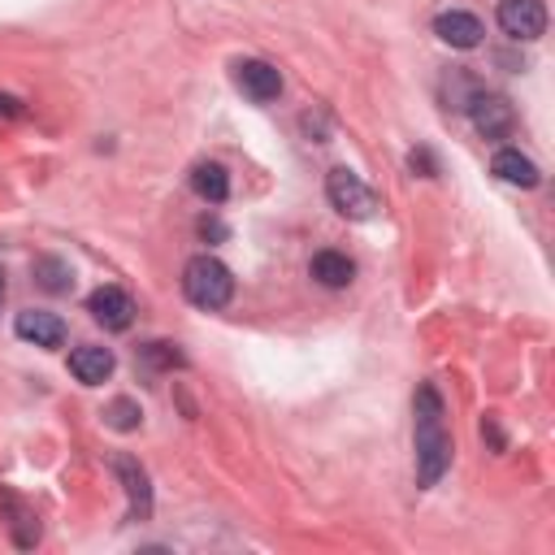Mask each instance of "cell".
Masks as SVG:
<instances>
[{
    "instance_id": "cell-8",
    "label": "cell",
    "mask_w": 555,
    "mask_h": 555,
    "mask_svg": "<svg viewBox=\"0 0 555 555\" xmlns=\"http://www.w3.org/2000/svg\"><path fill=\"white\" fill-rule=\"evenodd\" d=\"M87 312L104 325V330H130L134 321V299L121 286H95L87 295Z\"/></svg>"
},
{
    "instance_id": "cell-6",
    "label": "cell",
    "mask_w": 555,
    "mask_h": 555,
    "mask_svg": "<svg viewBox=\"0 0 555 555\" xmlns=\"http://www.w3.org/2000/svg\"><path fill=\"white\" fill-rule=\"evenodd\" d=\"M503 35L512 39H538L546 30V4L542 0H499L494 9Z\"/></svg>"
},
{
    "instance_id": "cell-17",
    "label": "cell",
    "mask_w": 555,
    "mask_h": 555,
    "mask_svg": "<svg viewBox=\"0 0 555 555\" xmlns=\"http://www.w3.org/2000/svg\"><path fill=\"white\" fill-rule=\"evenodd\" d=\"M104 425L108 429H117V434H130V429H139L143 425V408L134 403V399H113L108 408H104Z\"/></svg>"
},
{
    "instance_id": "cell-21",
    "label": "cell",
    "mask_w": 555,
    "mask_h": 555,
    "mask_svg": "<svg viewBox=\"0 0 555 555\" xmlns=\"http://www.w3.org/2000/svg\"><path fill=\"white\" fill-rule=\"evenodd\" d=\"M199 234H204V238H225V225H221V221H208V217H204V221H199Z\"/></svg>"
},
{
    "instance_id": "cell-4",
    "label": "cell",
    "mask_w": 555,
    "mask_h": 555,
    "mask_svg": "<svg viewBox=\"0 0 555 555\" xmlns=\"http://www.w3.org/2000/svg\"><path fill=\"white\" fill-rule=\"evenodd\" d=\"M464 113L473 117L477 134H486V139H503V134H512V126H516V108H512V100L499 95V91H481V87H477Z\"/></svg>"
},
{
    "instance_id": "cell-3",
    "label": "cell",
    "mask_w": 555,
    "mask_h": 555,
    "mask_svg": "<svg viewBox=\"0 0 555 555\" xmlns=\"http://www.w3.org/2000/svg\"><path fill=\"white\" fill-rule=\"evenodd\" d=\"M325 195H330V204L347 217V221H369L373 212H377V195L351 173V169H330L325 173Z\"/></svg>"
},
{
    "instance_id": "cell-13",
    "label": "cell",
    "mask_w": 555,
    "mask_h": 555,
    "mask_svg": "<svg viewBox=\"0 0 555 555\" xmlns=\"http://www.w3.org/2000/svg\"><path fill=\"white\" fill-rule=\"evenodd\" d=\"M308 273H312L321 286H330V291H343V286H351V278H356V264H351V256H343V251L325 247V251H317V256H312Z\"/></svg>"
},
{
    "instance_id": "cell-10",
    "label": "cell",
    "mask_w": 555,
    "mask_h": 555,
    "mask_svg": "<svg viewBox=\"0 0 555 555\" xmlns=\"http://www.w3.org/2000/svg\"><path fill=\"white\" fill-rule=\"evenodd\" d=\"M13 330H17L22 343H35V347H61V343H65V321H61L56 312L26 308V312H17Z\"/></svg>"
},
{
    "instance_id": "cell-20",
    "label": "cell",
    "mask_w": 555,
    "mask_h": 555,
    "mask_svg": "<svg viewBox=\"0 0 555 555\" xmlns=\"http://www.w3.org/2000/svg\"><path fill=\"white\" fill-rule=\"evenodd\" d=\"M0 117H22V100L17 95H0Z\"/></svg>"
},
{
    "instance_id": "cell-11",
    "label": "cell",
    "mask_w": 555,
    "mask_h": 555,
    "mask_svg": "<svg viewBox=\"0 0 555 555\" xmlns=\"http://www.w3.org/2000/svg\"><path fill=\"white\" fill-rule=\"evenodd\" d=\"M113 369H117V360H113V351L100 347V343H82V347L69 351V373H74L82 386H100V382H108Z\"/></svg>"
},
{
    "instance_id": "cell-5",
    "label": "cell",
    "mask_w": 555,
    "mask_h": 555,
    "mask_svg": "<svg viewBox=\"0 0 555 555\" xmlns=\"http://www.w3.org/2000/svg\"><path fill=\"white\" fill-rule=\"evenodd\" d=\"M234 87H238L247 100L269 104V100L282 95V74H278V65H269V61H260V56H247V61H234Z\"/></svg>"
},
{
    "instance_id": "cell-22",
    "label": "cell",
    "mask_w": 555,
    "mask_h": 555,
    "mask_svg": "<svg viewBox=\"0 0 555 555\" xmlns=\"http://www.w3.org/2000/svg\"><path fill=\"white\" fill-rule=\"evenodd\" d=\"M0 299H4V273H0Z\"/></svg>"
},
{
    "instance_id": "cell-12",
    "label": "cell",
    "mask_w": 555,
    "mask_h": 555,
    "mask_svg": "<svg viewBox=\"0 0 555 555\" xmlns=\"http://www.w3.org/2000/svg\"><path fill=\"white\" fill-rule=\"evenodd\" d=\"M490 169H494L503 182H512V186H525V191L542 182L538 165H533L525 152H516V147H499V152H494V160H490Z\"/></svg>"
},
{
    "instance_id": "cell-1",
    "label": "cell",
    "mask_w": 555,
    "mask_h": 555,
    "mask_svg": "<svg viewBox=\"0 0 555 555\" xmlns=\"http://www.w3.org/2000/svg\"><path fill=\"white\" fill-rule=\"evenodd\" d=\"M412 442H416V481L429 490L451 468V434L442 421V395L434 382L416 386L412 399Z\"/></svg>"
},
{
    "instance_id": "cell-14",
    "label": "cell",
    "mask_w": 555,
    "mask_h": 555,
    "mask_svg": "<svg viewBox=\"0 0 555 555\" xmlns=\"http://www.w3.org/2000/svg\"><path fill=\"white\" fill-rule=\"evenodd\" d=\"M0 507L9 512V533H13V542L26 551V546H35L39 542V516L17 499V494H9V490H0Z\"/></svg>"
},
{
    "instance_id": "cell-9",
    "label": "cell",
    "mask_w": 555,
    "mask_h": 555,
    "mask_svg": "<svg viewBox=\"0 0 555 555\" xmlns=\"http://www.w3.org/2000/svg\"><path fill=\"white\" fill-rule=\"evenodd\" d=\"M113 473L121 477L126 499H130L126 520H147V516H152V486H147L143 464H139V460H130V455H117V460H113Z\"/></svg>"
},
{
    "instance_id": "cell-16",
    "label": "cell",
    "mask_w": 555,
    "mask_h": 555,
    "mask_svg": "<svg viewBox=\"0 0 555 555\" xmlns=\"http://www.w3.org/2000/svg\"><path fill=\"white\" fill-rule=\"evenodd\" d=\"M35 282L48 291V295H65L74 286V269L61 260V256H39L35 260Z\"/></svg>"
},
{
    "instance_id": "cell-19",
    "label": "cell",
    "mask_w": 555,
    "mask_h": 555,
    "mask_svg": "<svg viewBox=\"0 0 555 555\" xmlns=\"http://www.w3.org/2000/svg\"><path fill=\"white\" fill-rule=\"evenodd\" d=\"M408 165H412V169H421L425 178H434V173H438V165H434L429 147H412V152H408Z\"/></svg>"
},
{
    "instance_id": "cell-15",
    "label": "cell",
    "mask_w": 555,
    "mask_h": 555,
    "mask_svg": "<svg viewBox=\"0 0 555 555\" xmlns=\"http://www.w3.org/2000/svg\"><path fill=\"white\" fill-rule=\"evenodd\" d=\"M191 191H195L199 199H208V204H221V199L230 195V173H225L217 160H199V165L191 169Z\"/></svg>"
},
{
    "instance_id": "cell-18",
    "label": "cell",
    "mask_w": 555,
    "mask_h": 555,
    "mask_svg": "<svg viewBox=\"0 0 555 555\" xmlns=\"http://www.w3.org/2000/svg\"><path fill=\"white\" fill-rule=\"evenodd\" d=\"M139 360L147 369H182L186 364V356L178 351V343H147V347H139Z\"/></svg>"
},
{
    "instance_id": "cell-7",
    "label": "cell",
    "mask_w": 555,
    "mask_h": 555,
    "mask_svg": "<svg viewBox=\"0 0 555 555\" xmlns=\"http://www.w3.org/2000/svg\"><path fill=\"white\" fill-rule=\"evenodd\" d=\"M434 35H438L447 48L468 52V48H477V43H481L486 26H481V17H477V13H468V9H442V13L434 17Z\"/></svg>"
},
{
    "instance_id": "cell-2",
    "label": "cell",
    "mask_w": 555,
    "mask_h": 555,
    "mask_svg": "<svg viewBox=\"0 0 555 555\" xmlns=\"http://www.w3.org/2000/svg\"><path fill=\"white\" fill-rule=\"evenodd\" d=\"M182 295L195 304V308H204V312H212V308H225L230 304V295H234V278H230V269L217 260V256H191L186 260V269H182Z\"/></svg>"
}]
</instances>
